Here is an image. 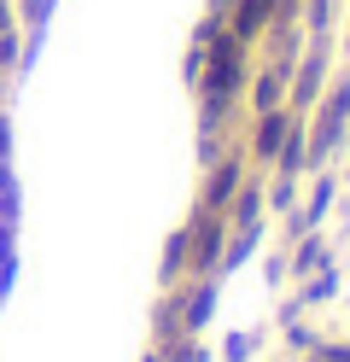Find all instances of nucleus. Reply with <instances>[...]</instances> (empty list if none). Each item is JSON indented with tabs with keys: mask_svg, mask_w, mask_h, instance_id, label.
Segmentation results:
<instances>
[{
	"mask_svg": "<svg viewBox=\"0 0 350 362\" xmlns=\"http://www.w3.org/2000/svg\"><path fill=\"white\" fill-rule=\"evenodd\" d=\"M321 263H327V245H321V240H303L298 257H292V275H315Z\"/></svg>",
	"mask_w": 350,
	"mask_h": 362,
	"instance_id": "1",
	"label": "nucleus"
},
{
	"mask_svg": "<svg viewBox=\"0 0 350 362\" xmlns=\"http://www.w3.org/2000/svg\"><path fill=\"white\" fill-rule=\"evenodd\" d=\"M233 187H240V164H228V170H222L216 181H210V205H222V199H228Z\"/></svg>",
	"mask_w": 350,
	"mask_h": 362,
	"instance_id": "2",
	"label": "nucleus"
},
{
	"mask_svg": "<svg viewBox=\"0 0 350 362\" xmlns=\"http://www.w3.org/2000/svg\"><path fill=\"white\" fill-rule=\"evenodd\" d=\"M163 362H210V351L187 339V345H170V351H163Z\"/></svg>",
	"mask_w": 350,
	"mask_h": 362,
	"instance_id": "3",
	"label": "nucleus"
},
{
	"mask_svg": "<svg viewBox=\"0 0 350 362\" xmlns=\"http://www.w3.org/2000/svg\"><path fill=\"white\" fill-rule=\"evenodd\" d=\"M251 345H257L251 333H233V339H228V362H245V356H251Z\"/></svg>",
	"mask_w": 350,
	"mask_h": 362,
	"instance_id": "4",
	"label": "nucleus"
},
{
	"mask_svg": "<svg viewBox=\"0 0 350 362\" xmlns=\"http://www.w3.org/2000/svg\"><path fill=\"white\" fill-rule=\"evenodd\" d=\"M146 362H163V351H152V356H146Z\"/></svg>",
	"mask_w": 350,
	"mask_h": 362,
	"instance_id": "5",
	"label": "nucleus"
}]
</instances>
